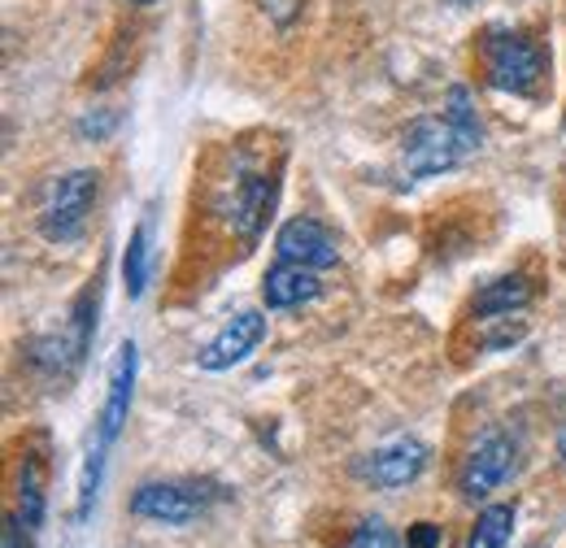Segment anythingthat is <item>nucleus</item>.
<instances>
[{
	"label": "nucleus",
	"mask_w": 566,
	"mask_h": 548,
	"mask_svg": "<svg viewBox=\"0 0 566 548\" xmlns=\"http://www.w3.org/2000/svg\"><path fill=\"white\" fill-rule=\"evenodd\" d=\"M275 249H280L283 262H296V266H310V271H332L340 266V240L310 213L301 218H287L275 235Z\"/></svg>",
	"instance_id": "6e6552de"
},
{
	"label": "nucleus",
	"mask_w": 566,
	"mask_h": 548,
	"mask_svg": "<svg viewBox=\"0 0 566 548\" xmlns=\"http://www.w3.org/2000/svg\"><path fill=\"white\" fill-rule=\"evenodd\" d=\"M31 536H35V531H31L18 514H9V518H4V545L0 548H35L31 545Z\"/></svg>",
	"instance_id": "a211bd4d"
},
{
	"label": "nucleus",
	"mask_w": 566,
	"mask_h": 548,
	"mask_svg": "<svg viewBox=\"0 0 566 548\" xmlns=\"http://www.w3.org/2000/svg\"><path fill=\"white\" fill-rule=\"evenodd\" d=\"M558 457H563V466H566V422H563V431H558Z\"/></svg>",
	"instance_id": "aec40b11"
},
{
	"label": "nucleus",
	"mask_w": 566,
	"mask_h": 548,
	"mask_svg": "<svg viewBox=\"0 0 566 548\" xmlns=\"http://www.w3.org/2000/svg\"><path fill=\"white\" fill-rule=\"evenodd\" d=\"M440 540H444V531H440L436 523H415L410 536H406V545L410 548H440Z\"/></svg>",
	"instance_id": "6ab92c4d"
},
{
	"label": "nucleus",
	"mask_w": 566,
	"mask_h": 548,
	"mask_svg": "<svg viewBox=\"0 0 566 548\" xmlns=\"http://www.w3.org/2000/svg\"><path fill=\"white\" fill-rule=\"evenodd\" d=\"M210 509V496L197 483H140L132 496V514L166 527H188Z\"/></svg>",
	"instance_id": "39448f33"
},
{
	"label": "nucleus",
	"mask_w": 566,
	"mask_h": 548,
	"mask_svg": "<svg viewBox=\"0 0 566 548\" xmlns=\"http://www.w3.org/2000/svg\"><path fill=\"white\" fill-rule=\"evenodd\" d=\"M532 548H545V545H532Z\"/></svg>",
	"instance_id": "5701e85b"
},
{
	"label": "nucleus",
	"mask_w": 566,
	"mask_h": 548,
	"mask_svg": "<svg viewBox=\"0 0 566 548\" xmlns=\"http://www.w3.org/2000/svg\"><path fill=\"white\" fill-rule=\"evenodd\" d=\"M532 283L523 278V274H501L493 283H484L480 287V296H475V314L480 318H505V314H523L527 305H532Z\"/></svg>",
	"instance_id": "f8f14e48"
},
{
	"label": "nucleus",
	"mask_w": 566,
	"mask_h": 548,
	"mask_svg": "<svg viewBox=\"0 0 566 548\" xmlns=\"http://www.w3.org/2000/svg\"><path fill=\"white\" fill-rule=\"evenodd\" d=\"M132 4H153V0H132Z\"/></svg>",
	"instance_id": "412c9836"
},
{
	"label": "nucleus",
	"mask_w": 566,
	"mask_h": 548,
	"mask_svg": "<svg viewBox=\"0 0 566 548\" xmlns=\"http://www.w3.org/2000/svg\"><path fill=\"white\" fill-rule=\"evenodd\" d=\"M480 144L467 139L453 123L449 114L440 118H419L410 131H406V144H401V170L410 179H431V175H444L453 166H462Z\"/></svg>",
	"instance_id": "f03ea898"
},
{
	"label": "nucleus",
	"mask_w": 566,
	"mask_h": 548,
	"mask_svg": "<svg viewBox=\"0 0 566 548\" xmlns=\"http://www.w3.org/2000/svg\"><path fill=\"white\" fill-rule=\"evenodd\" d=\"M96 192H101V175L96 170H71L62 175L49 197H44V209H40V231L44 240L53 244H74L87 226V213L96 205Z\"/></svg>",
	"instance_id": "7ed1b4c3"
},
{
	"label": "nucleus",
	"mask_w": 566,
	"mask_h": 548,
	"mask_svg": "<svg viewBox=\"0 0 566 548\" xmlns=\"http://www.w3.org/2000/svg\"><path fill=\"white\" fill-rule=\"evenodd\" d=\"M271 205H275V179L262 175V170H240L218 209L227 213V222L235 226V235L258 240L262 226H266V218H271Z\"/></svg>",
	"instance_id": "0eeeda50"
},
{
	"label": "nucleus",
	"mask_w": 566,
	"mask_h": 548,
	"mask_svg": "<svg viewBox=\"0 0 566 548\" xmlns=\"http://www.w3.org/2000/svg\"><path fill=\"white\" fill-rule=\"evenodd\" d=\"M510 536H514V505H489L480 509L467 548H505Z\"/></svg>",
	"instance_id": "2eb2a0df"
},
{
	"label": "nucleus",
	"mask_w": 566,
	"mask_h": 548,
	"mask_svg": "<svg viewBox=\"0 0 566 548\" xmlns=\"http://www.w3.org/2000/svg\"><path fill=\"white\" fill-rule=\"evenodd\" d=\"M453 4H471V0H453Z\"/></svg>",
	"instance_id": "4be33fe9"
},
{
	"label": "nucleus",
	"mask_w": 566,
	"mask_h": 548,
	"mask_svg": "<svg viewBox=\"0 0 566 548\" xmlns=\"http://www.w3.org/2000/svg\"><path fill=\"white\" fill-rule=\"evenodd\" d=\"M18 518L31 531H40V523H44V471L35 457H27L22 475H18Z\"/></svg>",
	"instance_id": "4468645a"
},
{
	"label": "nucleus",
	"mask_w": 566,
	"mask_h": 548,
	"mask_svg": "<svg viewBox=\"0 0 566 548\" xmlns=\"http://www.w3.org/2000/svg\"><path fill=\"white\" fill-rule=\"evenodd\" d=\"M427 462H431L427 444H419V440H392V444L375 449L370 457H361L357 475L366 483H375V487L392 492V487H410L427 471Z\"/></svg>",
	"instance_id": "1a4fd4ad"
},
{
	"label": "nucleus",
	"mask_w": 566,
	"mask_h": 548,
	"mask_svg": "<svg viewBox=\"0 0 566 548\" xmlns=\"http://www.w3.org/2000/svg\"><path fill=\"white\" fill-rule=\"evenodd\" d=\"M345 548H401V545H397V536L388 531V523H384V518H361Z\"/></svg>",
	"instance_id": "f3484780"
},
{
	"label": "nucleus",
	"mask_w": 566,
	"mask_h": 548,
	"mask_svg": "<svg viewBox=\"0 0 566 548\" xmlns=\"http://www.w3.org/2000/svg\"><path fill=\"white\" fill-rule=\"evenodd\" d=\"M266 340V318L258 314V309H244V314H235L218 336H213L201 352H197V366L201 370H231V366H240L244 357H253V348Z\"/></svg>",
	"instance_id": "9d476101"
},
{
	"label": "nucleus",
	"mask_w": 566,
	"mask_h": 548,
	"mask_svg": "<svg viewBox=\"0 0 566 548\" xmlns=\"http://www.w3.org/2000/svg\"><path fill=\"white\" fill-rule=\"evenodd\" d=\"M514 457H518V449H514V440H510L501 426L484 431V435L471 444V453H467V462H462V471H458L462 496H467V500H484L489 492H496L501 483L514 475Z\"/></svg>",
	"instance_id": "20e7f679"
},
{
	"label": "nucleus",
	"mask_w": 566,
	"mask_h": 548,
	"mask_svg": "<svg viewBox=\"0 0 566 548\" xmlns=\"http://www.w3.org/2000/svg\"><path fill=\"white\" fill-rule=\"evenodd\" d=\"M484 74H489V87L505 92V96H536L549 78V53L518 31H489L484 35Z\"/></svg>",
	"instance_id": "f257e3e1"
},
{
	"label": "nucleus",
	"mask_w": 566,
	"mask_h": 548,
	"mask_svg": "<svg viewBox=\"0 0 566 548\" xmlns=\"http://www.w3.org/2000/svg\"><path fill=\"white\" fill-rule=\"evenodd\" d=\"M444 114H449V123L462 131L467 139H475V144H484V127H480V114L471 109V92L467 87H453L449 92V101H444Z\"/></svg>",
	"instance_id": "dca6fc26"
},
{
	"label": "nucleus",
	"mask_w": 566,
	"mask_h": 548,
	"mask_svg": "<svg viewBox=\"0 0 566 548\" xmlns=\"http://www.w3.org/2000/svg\"><path fill=\"white\" fill-rule=\"evenodd\" d=\"M318 296H323L318 271L296 266V262H283V257H280V266H271L266 278H262V301H266L271 309H301V305H310V301H318Z\"/></svg>",
	"instance_id": "9b49d317"
},
{
	"label": "nucleus",
	"mask_w": 566,
	"mask_h": 548,
	"mask_svg": "<svg viewBox=\"0 0 566 548\" xmlns=\"http://www.w3.org/2000/svg\"><path fill=\"white\" fill-rule=\"evenodd\" d=\"M148 274H153V222L144 218L140 226L132 231V240H127V253H123V283H127V296L132 301L144 296Z\"/></svg>",
	"instance_id": "ddd939ff"
},
{
	"label": "nucleus",
	"mask_w": 566,
	"mask_h": 548,
	"mask_svg": "<svg viewBox=\"0 0 566 548\" xmlns=\"http://www.w3.org/2000/svg\"><path fill=\"white\" fill-rule=\"evenodd\" d=\"M136 375H140V348L132 340L118 344V357L109 366V388H105V405H101V418H96V444L109 449L127 418H132V397H136Z\"/></svg>",
	"instance_id": "423d86ee"
}]
</instances>
